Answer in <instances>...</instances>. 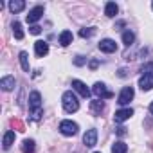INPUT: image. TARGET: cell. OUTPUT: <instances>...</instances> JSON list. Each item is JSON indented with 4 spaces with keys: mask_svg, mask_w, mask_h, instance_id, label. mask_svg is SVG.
I'll use <instances>...</instances> for the list:
<instances>
[{
    "mask_svg": "<svg viewBox=\"0 0 153 153\" xmlns=\"http://www.w3.org/2000/svg\"><path fill=\"white\" fill-rule=\"evenodd\" d=\"M61 103H63V108H65L67 114H74V112L79 110V101H78V97H76V94L72 90H67L63 94Z\"/></svg>",
    "mask_w": 153,
    "mask_h": 153,
    "instance_id": "obj_1",
    "label": "cell"
},
{
    "mask_svg": "<svg viewBox=\"0 0 153 153\" xmlns=\"http://www.w3.org/2000/svg\"><path fill=\"white\" fill-rule=\"evenodd\" d=\"M29 108L33 110V119H40L42 117V114H43V108H42V96H40V92H31V96H29Z\"/></svg>",
    "mask_w": 153,
    "mask_h": 153,
    "instance_id": "obj_2",
    "label": "cell"
},
{
    "mask_svg": "<svg viewBox=\"0 0 153 153\" xmlns=\"http://www.w3.org/2000/svg\"><path fill=\"white\" fill-rule=\"evenodd\" d=\"M92 92H94L99 99H110V97H114V92H112V90H108V88H106V85H105V83H101V81H97V83L94 85Z\"/></svg>",
    "mask_w": 153,
    "mask_h": 153,
    "instance_id": "obj_3",
    "label": "cell"
},
{
    "mask_svg": "<svg viewBox=\"0 0 153 153\" xmlns=\"http://www.w3.org/2000/svg\"><path fill=\"white\" fill-rule=\"evenodd\" d=\"M78 124L76 123H72V121H61L59 123V131L63 133V135H67V137H72V135H76L78 133Z\"/></svg>",
    "mask_w": 153,
    "mask_h": 153,
    "instance_id": "obj_4",
    "label": "cell"
},
{
    "mask_svg": "<svg viewBox=\"0 0 153 153\" xmlns=\"http://www.w3.org/2000/svg\"><path fill=\"white\" fill-rule=\"evenodd\" d=\"M133 96H135V92H133V87H124V88L121 90L119 97H117V103L124 106V105H128V103L133 99Z\"/></svg>",
    "mask_w": 153,
    "mask_h": 153,
    "instance_id": "obj_5",
    "label": "cell"
},
{
    "mask_svg": "<svg viewBox=\"0 0 153 153\" xmlns=\"http://www.w3.org/2000/svg\"><path fill=\"white\" fill-rule=\"evenodd\" d=\"M99 51L101 52H106V54H112V52L117 51V43L114 40H110V38H105V40L99 42Z\"/></svg>",
    "mask_w": 153,
    "mask_h": 153,
    "instance_id": "obj_6",
    "label": "cell"
},
{
    "mask_svg": "<svg viewBox=\"0 0 153 153\" xmlns=\"http://www.w3.org/2000/svg\"><path fill=\"white\" fill-rule=\"evenodd\" d=\"M83 142L87 148H94L97 144V130H87V133L83 135Z\"/></svg>",
    "mask_w": 153,
    "mask_h": 153,
    "instance_id": "obj_7",
    "label": "cell"
},
{
    "mask_svg": "<svg viewBox=\"0 0 153 153\" xmlns=\"http://www.w3.org/2000/svg\"><path fill=\"white\" fill-rule=\"evenodd\" d=\"M72 88L78 92L81 97H90V90H88L87 85H85L83 81H79V79H72Z\"/></svg>",
    "mask_w": 153,
    "mask_h": 153,
    "instance_id": "obj_8",
    "label": "cell"
},
{
    "mask_svg": "<svg viewBox=\"0 0 153 153\" xmlns=\"http://www.w3.org/2000/svg\"><path fill=\"white\" fill-rule=\"evenodd\" d=\"M139 87H140V90H144V92L151 90V88H153V74H144V76H140Z\"/></svg>",
    "mask_w": 153,
    "mask_h": 153,
    "instance_id": "obj_9",
    "label": "cell"
},
{
    "mask_svg": "<svg viewBox=\"0 0 153 153\" xmlns=\"http://www.w3.org/2000/svg\"><path fill=\"white\" fill-rule=\"evenodd\" d=\"M42 16H43V6H36V7H33V9L29 11L27 22H29V24H34V22H38Z\"/></svg>",
    "mask_w": 153,
    "mask_h": 153,
    "instance_id": "obj_10",
    "label": "cell"
},
{
    "mask_svg": "<svg viewBox=\"0 0 153 153\" xmlns=\"http://www.w3.org/2000/svg\"><path fill=\"white\" fill-rule=\"evenodd\" d=\"M131 115H133V110H131V108H123V110H117V112H115L114 121H115V123H124V121H128Z\"/></svg>",
    "mask_w": 153,
    "mask_h": 153,
    "instance_id": "obj_11",
    "label": "cell"
},
{
    "mask_svg": "<svg viewBox=\"0 0 153 153\" xmlns=\"http://www.w3.org/2000/svg\"><path fill=\"white\" fill-rule=\"evenodd\" d=\"M34 52H36V56H38V58L47 56V52H49V43H47V42H43V40H38V42L34 43Z\"/></svg>",
    "mask_w": 153,
    "mask_h": 153,
    "instance_id": "obj_12",
    "label": "cell"
},
{
    "mask_svg": "<svg viewBox=\"0 0 153 153\" xmlns=\"http://www.w3.org/2000/svg\"><path fill=\"white\" fill-rule=\"evenodd\" d=\"M0 87H2L4 92H9L15 88V78L13 76H4L2 79H0Z\"/></svg>",
    "mask_w": 153,
    "mask_h": 153,
    "instance_id": "obj_13",
    "label": "cell"
},
{
    "mask_svg": "<svg viewBox=\"0 0 153 153\" xmlns=\"http://www.w3.org/2000/svg\"><path fill=\"white\" fill-rule=\"evenodd\" d=\"M90 110H92L94 115H99V114L105 110V103H103V99H96V101H92V103H90Z\"/></svg>",
    "mask_w": 153,
    "mask_h": 153,
    "instance_id": "obj_14",
    "label": "cell"
},
{
    "mask_svg": "<svg viewBox=\"0 0 153 153\" xmlns=\"http://www.w3.org/2000/svg\"><path fill=\"white\" fill-rule=\"evenodd\" d=\"M9 9L11 13H20L25 9V2L24 0H13V2H9Z\"/></svg>",
    "mask_w": 153,
    "mask_h": 153,
    "instance_id": "obj_15",
    "label": "cell"
},
{
    "mask_svg": "<svg viewBox=\"0 0 153 153\" xmlns=\"http://www.w3.org/2000/svg\"><path fill=\"white\" fill-rule=\"evenodd\" d=\"M72 40H74V36H72V33H70V31H61V34H59V43H61L63 47L70 45V43H72Z\"/></svg>",
    "mask_w": 153,
    "mask_h": 153,
    "instance_id": "obj_16",
    "label": "cell"
},
{
    "mask_svg": "<svg viewBox=\"0 0 153 153\" xmlns=\"http://www.w3.org/2000/svg\"><path fill=\"white\" fill-rule=\"evenodd\" d=\"M15 142V131H6L4 133V139H2V144H4V149H9L11 148V144Z\"/></svg>",
    "mask_w": 153,
    "mask_h": 153,
    "instance_id": "obj_17",
    "label": "cell"
},
{
    "mask_svg": "<svg viewBox=\"0 0 153 153\" xmlns=\"http://www.w3.org/2000/svg\"><path fill=\"white\" fill-rule=\"evenodd\" d=\"M117 11H119V7H117L115 2H108V4L105 6V15L110 16V18H114V16L117 15Z\"/></svg>",
    "mask_w": 153,
    "mask_h": 153,
    "instance_id": "obj_18",
    "label": "cell"
},
{
    "mask_svg": "<svg viewBox=\"0 0 153 153\" xmlns=\"http://www.w3.org/2000/svg\"><path fill=\"white\" fill-rule=\"evenodd\" d=\"M112 153H128V144H124L123 140H117L112 146Z\"/></svg>",
    "mask_w": 153,
    "mask_h": 153,
    "instance_id": "obj_19",
    "label": "cell"
},
{
    "mask_svg": "<svg viewBox=\"0 0 153 153\" xmlns=\"http://www.w3.org/2000/svg\"><path fill=\"white\" fill-rule=\"evenodd\" d=\"M13 34H15V38L16 40H22L24 38V29H22V24L20 22H13Z\"/></svg>",
    "mask_w": 153,
    "mask_h": 153,
    "instance_id": "obj_20",
    "label": "cell"
},
{
    "mask_svg": "<svg viewBox=\"0 0 153 153\" xmlns=\"http://www.w3.org/2000/svg\"><path fill=\"white\" fill-rule=\"evenodd\" d=\"M20 65H22V68H24L25 72H29V54H27L25 51L20 52Z\"/></svg>",
    "mask_w": 153,
    "mask_h": 153,
    "instance_id": "obj_21",
    "label": "cell"
},
{
    "mask_svg": "<svg viewBox=\"0 0 153 153\" xmlns=\"http://www.w3.org/2000/svg\"><path fill=\"white\" fill-rule=\"evenodd\" d=\"M133 40H135V34H133L131 31H124V34H123V42H124V45L130 47V45L133 43Z\"/></svg>",
    "mask_w": 153,
    "mask_h": 153,
    "instance_id": "obj_22",
    "label": "cell"
},
{
    "mask_svg": "<svg viewBox=\"0 0 153 153\" xmlns=\"http://www.w3.org/2000/svg\"><path fill=\"white\" fill-rule=\"evenodd\" d=\"M22 149H24V153H34V140L33 139H25Z\"/></svg>",
    "mask_w": 153,
    "mask_h": 153,
    "instance_id": "obj_23",
    "label": "cell"
},
{
    "mask_svg": "<svg viewBox=\"0 0 153 153\" xmlns=\"http://www.w3.org/2000/svg\"><path fill=\"white\" fill-rule=\"evenodd\" d=\"M94 33H96V29H94V27H85V29H81V31H79V36H81V38H90Z\"/></svg>",
    "mask_w": 153,
    "mask_h": 153,
    "instance_id": "obj_24",
    "label": "cell"
},
{
    "mask_svg": "<svg viewBox=\"0 0 153 153\" xmlns=\"http://www.w3.org/2000/svg\"><path fill=\"white\" fill-rule=\"evenodd\" d=\"M85 63H87V58H85V56H76V58H74V65H76V67H83Z\"/></svg>",
    "mask_w": 153,
    "mask_h": 153,
    "instance_id": "obj_25",
    "label": "cell"
},
{
    "mask_svg": "<svg viewBox=\"0 0 153 153\" xmlns=\"http://www.w3.org/2000/svg\"><path fill=\"white\" fill-rule=\"evenodd\" d=\"M140 72H142V76H144V74H153V63L144 65V67L140 68Z\"/></svg>",
    "mask_w": 153,
    "mask_h": 153,
    "instance_id": "obj_26",
    "label": "cell"
},
{
    "mask_svg": "<svg viewBox=\"0 0 153 153\" xmlns=\"http://www.w3.org/2000/svg\"><path fill=\"white\" fill-rule=\"evenodd\" d=\"M42 33V27L40 25H33L31 27V34H40Z\"/></svg>",
    "mask_w": 153,
    "mask_h": 153,
    "instance_id": "obj_27",
    "label": "cell"
},
{
    "mask_svg": "<svg viewBox=\"0 0 153 153\" xmlns=\"http://www.w3.org/2000/svg\"><path fill=\"white\" fill-rule=\"evenodd\" d=\"M97 67H99V61H97V59H90V68H92V70H96Z\"/></svg>",
    "mask_w": 153,
    "mask_h": 153,
    "instance_id": "obj_28",
    "label": "cell"
},
{
    "mask_svg": "<svg viewBox=\"0 0 153 153\" xmlns=\"http://www.w3.org/2000/svg\"><path fill=\"white\" fill-rule=\"evenodd\" d=\"M13 126H16L18 130H24V124H22L20 121H13Z\"/></svg>",
    "mask_w": 153,
    "mask_h": 153,
    "instance_id": "obj_29",
    "label": "cell"
},
{
    "mask_svg": "<svg viewBox=\"0 0 153 153\" xmlns=\"http://www.w3.org/2000/svg\"><path fill=\"white\" fill-rule=\"evenodd\" d=\"M117 135H121V137H123V135H126V128H123V126H121V128H117Z\"/></svg>",
    "mask_w": 153,
    "mask_h": 153,
    "instance_id": "obj_30",
    "label": "cell"
},
{
    "mask_svg": "<svg viewBox=\"0 0 153 153\" xmlns=\"http://www.w3.org/2000/svg\"><path fill=\"white\" fill-rule=\"evenodd\" d=\"M149 112H151V115H153V103L149 105Z\"/></svg>",
    "mask_w": 153,
    "mask_h": 153,
    "instance_id": "obj_31",
    "label": "cell"
},
{
    "mask_svg": "<svg viewBox=\"0 0 153 153\" xmlns=\"http://www.w3.org/2000/svg\"><path fill=\"white\" fill-rule=\"evenodd\" d=\"M151 7H153V4H151Z\"/></svg>",
    "mask_w": 153,
    "mask_h": 153,
    "instance_id": "obj_32",
    "label": "cell"
},
{
    "mask_svg": "<svg viewBox=\"0 0 153 153\" xmlns=\"http://www.w3.org/2000/svg\"><path fill=\"white\" fill-rule=\"evenodd\" d=\"M96 153H99V151H96Z\"/></svg>",
    "mask_w": 153,
    "mask_h": 153,
    "instance_id": "obj_33",
    "label": "cell"
}]
</instances>
